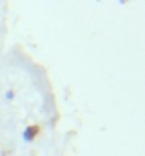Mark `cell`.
I'll return each instance as SVG.
<instances>
[{"label": "cell", "instance_id": "6da1fadb", "mask_svg": "<svg viewBox=\"0 0 145 156\" xmlns=\"http://www.w3.org/2000/svg\"><path fill=\"white\" fill-rule=\"evenodd\" d=\"M38 132H40V126L38 125H29L24 129V132H23V138H24L26 142H31L38 135Z\"/></svg>", "mask_w": 145, "mask_h": 156}, {"label": "cell", "instance_id": "7a4b0ae2", "mask_svg": "<svg viewBox=\"0 0 145 156\" xmlns=\"http://www.w3.org/2000/svg\"><path fill=\"white\" fill-rule=\"evenodd\" d=\"M6 97H7V98H13V91H9Z\"/></svg>", "mask_w": 145, "mask_h": 156}]
</instances>
